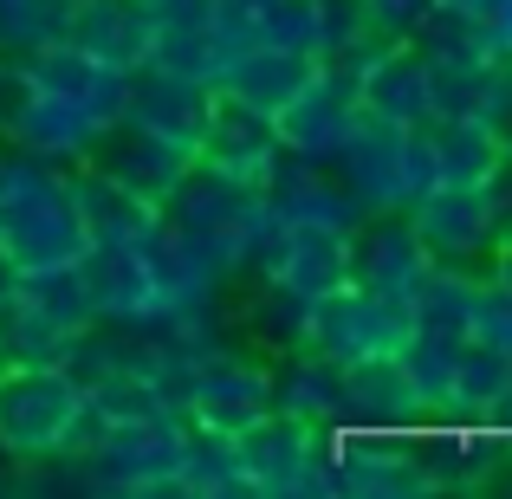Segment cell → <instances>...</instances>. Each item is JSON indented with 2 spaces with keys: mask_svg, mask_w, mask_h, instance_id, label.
<instances>
[{
  "mask_svg": "<svg viewBox=\"0 0 512 499\" xmlns=\"http://www.w3.org/2000/svg\"><path fill=\"white\" fill-rule=\"evenodd\" d=\"M156 221H163L169 234L227 286L234 273H247V266H253V247H260V234H266L273 214H266L260 188L221 182V175H208V169L188 163V175L175 182V195L156 208Z\"/></svg>",
  "mask_w": 512,
  "mask_h": 499,
  "instance_id": "cell-1",
  "label": "cell"
},
{
  "mask_svg": "<svg viewBox=\"0 0 512 499\" xmlns=\"http://www.w3.org/2000/svg\"><path fill=\"white\" fill-rule=\"evenodd\" d=\"M78 422H85V383L65 363H0V461H59Z\"/></svg>",
  "mask_w": 512,
  "mask_h": 499,
  "instance_id": "cell-2",
  "label": "cell"
},
{
  "mask_svg": "<svg viewBox=\"0 0 512 499\" xmlns=\"http://www.w3.org/2000/svg\"><path fill=\"white\" fill-rule=\"evenodd\" d=\"M338 182L350 188V201L370 214H402L422 188H435V169H428V143L422 124H383V117H363L350 124V137L338 143V156L325 163Z\"/></svg>",
  "mask_w": 512,
  "mask_h": 499,
  "instance_id": "cell-3",
  "label": "cell"
},
{
  "mask_svg": "<svg viewBox=\"0 0 512 499\" xmlns=\"http://www.w3.org/2000/svg\"><path fill=\"white\" fill-rule=\"evenodd\" d=\"M234 461L247 474V493L266 499H299V493H331V428H312L292 409H266L234 435Z\"/></svg>",
  "mask_w": 512,
  "mask_h": 499,
  "instance_id": "cell-4",
  "label": "cell"
},
{
  "mask_svg": "<svg viewBox=\"0 0 512 499\" xmlns=\"http://www.w3.org/2000/svg\"><path fill=\"white\" fill-rule=\"evenodd\" d=\"M266 286L292 292V299L318 305L331 292L350 286V227H325V221H266L260 247H253Z\"/></svg>",
  "mask_w": 512,
  "mask_h": 499,
  "instance_id": "cell-5",
  "label": "cell"
},
{
  "mask_svg": "<svg viewBox=\"0 0 512 499\" xmlns=\"http://www.w3.org/2000/svg\"><path fill=\"white\" fill-rule=\"evenodd\" d=\"M402 221H409V234L422 240V253L435 266H474L480 253H493V240H500V227H506V208H500V195H493V182L487 188L435 182L402 208Z\"/></svg>",
  "mask_w": 512,
  "mask_h": 499,
  "instance_id": "cell-6",
  "label": "cell"
},
{
  "mask_svg": "<svg viewBox=\"0 0 512 499\" xmlns=\"http://www.w3.org/2000/svg\"><path fill=\"white\" fill-rule=\"evenodd\" d=\"M20 72H26V85H33V91L72 104L91 130L117 124V117H124V104H130V72L91 59V52L78 46V39H65V33L46 39V46H33V52H20Z\"/></svg>",
  "mask_w": 512,
  "mask_h": 499,
  "instance_id": "cell-7",
  "label": "cell"
},
{
  "mask_svg": "<svg viewBox=\"0 0 512 499\" xmlns=\"http://www.w3.org/2000/svg\"><path fill=\"white\" fill-rule=\"evenodd\" d=\"M402 337H409V299H383L363 286H344L305 312V344L338 363L389 357V350H402Z\"/></svg>",
  "mask_w": 512,
  "mask_h": 499,
  "instance_id": "cell-8",
  "label": "cell"
},
{
  "mask_svg": "<svg viewBox=\"0 0 512 499\" xmlns=\"http://www.w3.org/2000/svg\"><path fill=\"white\" fill-rule=\"evenodd\" d=\"M72 273H78V286H85L98 325L137 331V325H156V318L169 312L163 279H156L143 240H104V247H85V260H78Z\"/></svg>",
  "mask_w": 512,
  "mask_h": 499,
  "instance_id": "cell-9",
  "label": "cell"
},
{
  "mask_svg": "<svg viewBox=\"0 0 512 499\" xmlns=\"http://www.w3.org/2000/svg\"><path fill=\"white\" fill-rule=\"evenodd\" d=\"M273 409V370L266 363H247L234 350H208L195 357V376H188L182 415L195 428H214V435H240L247 422Z\"/></svg>",
  "mask_w": 512,
  "mask_h": 499,
  "instance_id": "cell-10",
  "label": "cell"
},
{
  "mask_svg": "<svg viewBox=\"0 0 512 499\" xmlns=\"http://www.w3.org/2000/svg\"><path fill=\"white\" fill-rule=\"evenodd\" d=\"M214 104H221V85H208V78H182V72L137 65V72H130V104H124V117H130L137 130H150V137L175 143L182 156H195L201 137H208Z\"/></svg>",
  "mask_w": 512,
  "mask_h": 499,
  "instance_id": "cell-11",
  "label": "cell"
},
{
  "mask_svg": "<svg viewBox=\"0 0 512 499\" xmlns=\"http://www.w3.org/2000/svg\"><path fill=\"white\" fill-rule=\"evenodd\" d=\"M85 221L72 208V188H52L39 201L0 208V253L13 260V273H59V266L85 260Z\"/></svg>",
  "mask_w": 512,
  "mask_h": 499,
  "instance_id": "cell-12",
  "label": "cell"
},
{
  "mask_svg": "<svg viewBox=\"0 0 512 499\" xmlns=\"http://www.w3.org/2000/svg\"><path fill=\"white\" fill-rule=\"evenodd\" d=\"M78 163H91L98 175H111L117 188H130V195H143V201H156V208H163L195 156H182L175 143L150 137V130H137L130 117H117V124H104L98 137H91V150L78 156Z\"/></svg>",
  "mask_w": 512,
  "mask_h": 499,
  "instance_id": "cell-13",
  "label": "cell"
},
{
  "mask_svg": "<svg viewBox=\"0 0 512 499\" xmlns=\"http://www.w3.org/2000/svg\"><path fill=\"white\" fill-rule=\"evenodd\" d=\"M195 169L221 175V182H240V188H266V175L279 169V137H273V117L247 111V104L221 98L208 117V137L195 150Z\"/></svg>",
  "mask_w": 512,
  "mask_h": 499,
  "instance_id": "cell-14",
  "label": "cell"
},
{
  "mask_svg": "<svg viewBox=\"0 0 512 499\" xmlns=\"http://www.w3.org/2000/svg\"><path fill=\"white\" fill-rule=\"evenodd\" d=\"M428 266L435 260L422 253V240L409 234L402 214H370V221L350 227V286L383 292V299H409Z\"/></svg>",
  "mask_w": 512,
  "mask_h": 499,
  "instance_id": "cell-15",
  "label": "cell"
},
{
  "mask_svg": "<svg viewBox=\"0 0 512 499\" xmlns=\"http://www.w3.org/2000/svg\"><path fill=\"white\" fill-rule=\"evenodd\" d=\"M357 124V91L338 85V78L318 72L286 111L273 117V137H279V156H299V163H331L338 143L350 137Z\"/></svg>",
  "mask_w": 512,
  "mask_h": 499,
  "instance_id": "cell-16",
  "label": "cell"
},
{
  "mask_svg": "<svg viewBox=\"0 0 512 499\" xmlns=\"http://www.w3.org/2000/svg\"><path fill=\"white\" fill-rule=\"evenodd\" d=\"M318 78V52H299V46H247L234 52V59L221 65V98L247 104V111L260 117H279L292 98H299L305 85Z\"/></svg>",
  "mask_w": 512,
  "mask_h": 499,
  "instance_id": "cell-17",
  "label": "cell"
},
{
  "mask_svg": "<svg viewBox=\"0 0 512 499\" xmlns=\"http://www.w3.org/2000/svg\"><path fill=\"white\" fill-rule=\"evenodd\" d=\"M357 111L383 124H428V52L409 39L376 46V59L357 72Z\"/></svg>",
  "mask_w": 512,
  "mask_h": 499,
  "instance_id": "cell-18",
  "label": "cell"
},
{
  "mask_svg": "<svg viewBox=\"0 0 512 499\" xmlns=\"http://www.w3.org/2000/svg\"><path fill=\"white\" fill-rule=\"evenodd\" d=\"M266 214L273 221H325V227H357L363 208L350 201V188L331 175L325 163H299V156H279V169L266 175Z\"/></svg>",
  "mask_w": 512,
  "mask_h": 499,
  "instance_id": "cell-19",
  "label": "cell"
},
{
  "mask_svg": "<svg viewBox=\"0 0 512 499\" xmlns=\"http://www.w3.org/2000/svg\"><path fill=\"white\" fill-rule=\"evenodd\" d=\"M150 33H156V20L143 0H72V20H65V39H78L91 59L117 65V72L143 65Z\"/></svg>",
  "mask_w": 512,
  "mask_h": 499,
  "instance_id": "cell-20",
  "label": "cell"
},
{
  "mask_svg": "<svg viewBox=\"0 0 512 499\" xmlns=\"http://www.w3.org/2000/svg\"><path fill=\"white\" fill-rule=\"evenodd\" d=\"M506 389H512V350H493V344H480V337H467V344L454 350V383H448V409H441V422L500 428Z\"/></svg>",
  "mask_w": 512,
  "mask_h": 499,
  "instance_id": "cell-21",
  "label": "cell"
},
{
  "mask_svg": "<svg viewBox=\"0 0 512 499\" xmlns=\"http://www.w3.org/2000/svg\"><path fill=\"white\" fill-rule=\"evenodd\" d=\"M344 409H350L344 428H422L428 422L422 402H415L409 383H402L396 350H389V357L344 363Z\"/></svg>",
  "mask_w": 512,
  "mask_h": 499,
  "instance_id": "cell-22",
  "label": "cell"
},
{
  "mask_svg": "<svg viewBox=\"0 0 512 499\" xmlns=\"http://www.w3.org/2000/svg\"><path fill=\"white\" fill-rule=\"evenodd\" d=\"M65 188H72V208H78V221H85L91 247H104V240H143L156 227V201L117 188L111 175H98L91 163L65 169Z\"/></svg>",
  "mask_w": 512,
  "mask_h": 499,
  "instance_id": "cell-23",
  "label": "cell"
},
{
  "mask_svg": "<svg viewBox=\"0 0 512 499\" xmlns=\"http://www.w3.org/2000/svg\"><path fill=\"white\" fill-rule=\"evenodd\" d=\"M273 402L292 409V415H305L312 428H331V435H338V428L350 422V409H344V363L325 357V350H312V344H299L292 363L273 376Z\"/></svg>",
  "mask_w": 512,
  "mask_h": 499,
  "instance_id": "cell-24",
  "label": "cell"
},
{
  "mask_svg": "<svg viewBox=\"0 0 512 499\" xmlns=\"http://www.w3.org/2000/svg\"><path fill=\"white\" fill-rule=\"evenodd\" d=\"M422 143H428V169H435V182L487 188L493 175H500V163H506V150L493 143V130L480 124V117H428Z\"/></svg>",
  "mask_w": 512,
  "mask_h": 499,
  "instance_id": "cell-25",
  "label": "cell"
},
{
  "mask_svg": "<svg viewBox=\"0 0 512 499\" xmlns=\"http://www.w3.org/2000/svg\"><path fill=\"white\" fill-rule=\"evenodd\" d=\"M506 72H512V65L487 59V52H448V59H428V117H480V124H487Z\"/></svg>",
  "mask_w": 512,
  "mask_h": 499,
  "instance_id": "cell-26",
  "label": "cell"
},
{
  "mask_svg": "<svg viewBox=\"0 0 512 499\" xmlns=\"http://www.w3.org/2000/svg\"><path fill=\"white\" fill-rule=\"evenodd\" d=\"M409 331L435 344H467L474 337V273L467 266H428L409 292Z\"/></svg>",
  "mask_w": 512,
  "mask_h": 499,
  "instance_id": "cell-27",
  "label": "cell"
},
{
  "mask_svg": "<svg viewBox=\"0 0 512 499\" xmlns=\"http://www.w3.org/2000/svg\"><path fill=\"white\" fill-rule=\"evenodd\" d=\"M0 137H7L13 150H26V156H46V163H78L98 130H91L72 104L46 98V91H26V104L13 111V124L0 130Z\"/></svg>",
  "mask_w": 512,
  "mask_h": 499,
  "instance_id": "cell-28",
  "label": "cell"
},
{
  "mask_svg": "<svg viewBox=\"0 0 512 499\" xmlns=\"http://www.w3.org/2000/svg\"><path fill=\"white\" fill-rule=\"evenodd\" d=\"M169 493H195V499L247 493V474H240V461H234V435H214V428L188 422V448L169 474Z\"/></svg>",
  "mask_w": 512,
  "mask_h": 499,
  "instance_id": "cell-29",
  "label": "cell"
},
{
  "mask_svg": "<svg viewBox=\"0 0 512 499\" xmlns=\"http://www.w3.org/2000/svg\"><path fill=\"white\" fill-rule=\"evenodd\" d=\"M143 65H156V72H182V78H208V85H214L221 65H227V46L208 33V20H156Z\"/></svg>",
  "mask_w": 512,
  "mask_h": 499,
  "instance_id": "cell-30",
  "label": "cell"
},
{
  "mask_svg": "<svg viewBox=\"0 0 512 499\" xmlns=\"http://www.w3.org/2000/svg\"><path fill=\"white\" fill-rule=\"evenodd\" d=\"M13 299L33 305L39 318H52V325L72 331V337L98 331V312H91V299H85V286H78L72 266H59V273H20V292H13Z\"/></svg>",
  "mask_w": 512,
  "mask_h": 499,
  "instance_id": "cell-31",
  "label": "cell"
},
{
  "mask_svg": "<svg viewBox=\"0 0 512 499\" xmlns=\"http://www.w3.org/2000/svg\"><path fill=\"white\" fill-rule=\"evenodd\" d=\"M65 20H72V0H0V52L20 59V52L59 39Z\"/></svg>",
  "mask_w": 512,
  "mask_h": 499,
  "instance_id": "cell-32",
  "label": "cell"
},
{
  "mask_svg": "<svg viewBox=\"0 0 512 499\" xmlns=\"http://www.w3.org/2000/svg\"><path fill=\"white\" fill-rule=\"evenodd\" d=\"M474 337L493 350H512V279H474Z\"/></svg>",
  "mask_w": 512,
  "mask_h": 499,
  "instance_id": "cell-33",
  "label": "cell"
},
{
  "mask_svg": "<svg viewBox=\"0 0 512 499\" xmlns=\"http://www.w3.org/2000/svg\"><path fill=\"white\" fill-rule=\"evenodd\" d=\"M428 7H435V0H357L363 26H370V33H383V39H409L415 26H422Z\"/></svg>",
  "mask_w": 512,
  "mask_h": 499,
  "instance_id": "cell-34",
  "label": "cell"
},
{
  "mask_svg": "<svg viewBox=\"0 0 512 499\" xmlns=\"http://www.w3.org/2000/svg\"><path fill=\"white\" fill-rule=\"evenodd\" d=\"M487 130H493V143L512 156V72H506V85H500V98H493V111H487Z\"/></svg>",
  "mask_w": 512,
  "mask_h": 499,
  "instance_id": "cell-35",
  "label": "cell"
},
{
  "mask_svg": "<svg viewBox=\"0 0 512 499\" xmlns=\"http://www.w3.org/2000/svg\"><path fill=\"white\" fill-rule=\"evenodd\" d=\"M493 273H500V279H512V214H506L500 240H493Z\"/></svg>",
  "mask_w": 512,
  "mask_h": 499,
  "instance_id": "cell-36",
  "label": "cell"
},
{
  "mask_svg": "<svg viewBox=\"0 0 512 499\" xmlns=\"http://www.w3.org/2000/svg\"><path fill=\"white\" fill-rule=\"evenodd\" d=\"M13 292H20V273H13V260H7V253H0V305H7Z\"/></svg>",
  "mask_w": 512,
  "mask_h": 499,
  "instance_id": "cell-37",
  "label": "cell"
}]
</instances>
